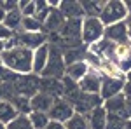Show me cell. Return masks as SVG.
Returning a JSON list of instances; mask_svg holds the SVG:
<instances>
[{
	"instance_id": "f1b7e54d",
	"label": "cell",
	"mask_w": 131,
	"mask_h": 129,
	"mask_svg": "<svg viewBox=\"0 0 131 129\" xmlns=\"http://www.w3.org/2000/svg\"><path fill=\"white\" fill-rule=\"evenodd\" d=\"M126 122H128V119H124L121 115L108 113V117H107V127L105 129H124L126 127Z\"/></svg>"
},
{
	"instance_id": "7402d4cb",
	"label": "cell",
	"mask_w": 131,
	"mask_h": 129,
	"mask_svg": "<svg viewBox=\"0 0 131 129\" xmlns=\"http://www.w3.org/2000/svg\"><path fill=\"white\" fill-rule=\"evenodd\" d=\"M21 23H23V14L19 12V9H14L10 12H5V18L2 21L4 26H7L10 31H19L21 30Z\"/></svg>"
},
{
	"instance_id": "5b68a950",
	"label": "cell",
	"mask_w": 131,
	"mask_h": 129,
	"mask_svg": "<svg viewBox=\"0 0 131 129\" xmlns=\"http://www.w3.org/2000/svg\"><path fill=\"white\" fill-rule=\"evenodd\" d=\"M39 80L40 77L37 75H18L14 80V91L16 96H25V98H33L39 92Z\"/></svg>"
},
{
	"instance_id": "83f0119b",
	"label": "cell",
	"mask_w": 131,
	"mask_h": 129,
	"mask_svg": "<svg viewBox=\"0 0 131 129\" xmlns=\"http://www.w3.org/2000/svg\"><path fill=\"white\" fill-rule=\"evenodd\" d=\"M65 126H67V129H89L88 117H84V115H81V113H75Z\"/></svg>"
},
{
	"instance_id": "1f68e13d",
	"label": "cell",
	"mask_w": 131,
	"mask_h": 129,
	"mask_svg": "<svg viewBox=\"0 0 131 129\" xmlns=\"http://www.w3.org/2000/svg\"><path fill=\"white\" fill-rule=\"evenodd\" d=\"M12 35H14V31H10L7 26L0 25V40H2V42H7V40H10V39H12Z\"/></svg>"
},
{
	"instance_id": "e0dca14e",
	"label": "cell",
	"mask_w": 131,
	"mask_h": 129,
	"mask_svg": "<svg viewBox=\"0 0 131 129\" xmlns=\"http://www.w3.org/2000/svg\"><path fill=\"white\" fill-rule=\"evenodd\" d=\"M89 65L86 63V61H79V63H73V65H68L67 66V72H65V77L67 79H70L72 82H81L86 75H88V72H89Z\"/></svg>"
},
{
	"instance_id": "ba28073f",
	"label": "cell",
	"mask_w": 131,
	"mask_h": 129,
	"mask_svg": "<svg viewBox=\"0 0 131 129\" xmlns=\"http://www.w3.org/2000/svg\"><path fill=\"white\" fill-rule=\"evenodd\" d=\"M105 39L110 40L115 45H122V44H131L129 42V35H128V26L126 21L122 23H115L110 26H105Z\"/></svg>"
},
{
	"instance_id": "8fae6325",
	"label": "cell",
	"mask_w": 131,
	"mask_h": 129,
	"mask_svg": "<svg viewBox=\"0 0 131 129\" xmlns=\"http://www.w3.org/2000/svg\"><path fill=\"white\" fill-rule=\"evenodd\" d=\"M124 84H126V80H122V79H108V77H103L101 91H100L101 99L107 101V99L121 94L122 91H124Z\"/></svg>"
},
{
	"instance_id": "603a6c76",
	"label": "cell",
	"mask_w": 131,
	"mask_h": 129,
	"mask_svg": "<svg viewBox=\"0 0 131 129\" xmlns=\"http://www.w3.org/2000/svg\"><path fill=\"white\" fill-rule=\"evenodd\" d=\"M86 52L88 49L84 47H72V49H63V60H65V65H73V63H79V61H84L86 58Z\"/></svg>"
},
{
	"instance_id": "cb8c5ba5",
	"label": "cell",
	"mask_w": 131,
	"mask_h": 129,
	"mask_svg": "<svg viewBox=\"0 0 131 129\" xmlns=\"http://www.w3.org/2000/svg\"><path fill=\"white\" fill-rule=\"evenodd\" d=\"M28 119H30L33 129H46L47 124L51 122L49 113H46V112H31L28 115Z\"/></svg>"
},
{
	"instance_id": "d6986e66",
	"label": "cell",
	"mask_w": 131,
	"mask_h": 129,
	"mask_svg": "<svg viewBox=\"0 0 131 129\" xmlns=\"http://www.w3.org/2000/svg\"><path fill=\"white\" fill-rule=\"evenodd\" d=\"M30 103H31V112H46L49 113L51 107L54 103V98H51L44 92H37L33 98H30Z\"/></svg>"
},
{
	"instance_id": "d6a6232c",
	"label": "cell",
	"mask_w": 131,
	"mask_h": 129,
	"mask_svg": "<svg viewBox=\"0 0 131 129\" xmlns=\"http://www.w3.org/2000/svg\"><path fill=\"white\" fill-rule=\"evenodd\" d=\"M46 129H67V126L63 122H58V120H51Z\"/></svg>"
},
{
	"instance_id": "f546056e",
	"label": "cell",
	"mask_w": 131,
	"mask_h": 129,
	"mask_svg": "<svg viewBox=\"0 0 131 129\" xmlns=\"http://www.w3.org/2000/svg\"><path fill=\"white\" fill-rule=\"evenodd\" d=\"M7 129H33L28 115H18L10 124H7Z\"/></svg>"
},
{
	"instance_id": "f35d334b",
	"label": "cell",
	"mask_w": 131,
	"mask_h": 129,
	"mask_svg": "<svg viewBox=\"0 0 131 129\" xmlns=\"http://www.w3.org/2000/svg\"><path fill=\"white\" fill-rule=\"evenodd\" d=\"M0 129H7V126H5V124H2V122H0Z\"/></svg>"
},
{
	"instance_id": "5bb4252c",
	"label": "cell",
	"mask_w": 131,
	"mask_h": 129,
	"mask_svg": "<svg viewBox=\"0 0 131 129\" xmlns=\"http://www.w3.org/2000/svg\"><path fill=\"white\" fill-rule=\"evenodd\" d=\"M58 9L65 16V19H84L86 18L79 0H61Z\"/></svg>"
},
{
	"instance_id": "277c9868",
	"label": "cell",
	"mask_w": 131,
	"mask_h": 129,
	"mask_svg": "<svg viewBox=\"0 0 131 129\" xmlns=\"http://www.w3.org/2000/svg\"><path fill=\"white\" fill-rule=\"evenodd\" d=\"M105 39V25L100 18H84L82 19V44L89 47Z\"/></svg>"
},
{
	"instance_id": "e575fe53",
	"label": "cell",
	"mask_w": 131,
	"mask_h": 129,
	"mask_svg": "<svg viewBox=\"0 0 131 129\" xmlns=\"http://www.w3.org/2000/svg\"><path fill=\"white\" fill-rule=\"evenodd\" d=\"M124 4H126V7H128V12L131 14V0H124Z\"/></svg>"
},
{
	"instance_id": "2e32d148",
	"label": "cell",
	"mask_w": 131,
	"mask_h": 129,
	"mask_svg": "<svg viewBox=\"0 0 131 129\" xmlns=\"http://www.w3.org/2000/svg\"><path fill=\"white\" fill-rule=\"evenodd\" d=\"M47 61H49V44L33 51V75L40 77L42 72L47 66Z\"/></svg>"
},
{
	"instance_id": "484cf974",
	"label": "cell",
	"mask_w": 131,
	"mask_h": 129,
	"mask_svg": "<svg viewBox=\"0 0 131 129\" xmlns=\"http://www.w3.org/2000/svg\"><path fill=\"white\" fill-rule=\"evenodd\" d=\"M44 26L42 23L35 16L31 18H23V23H21V30L19 31H28V33H37V31H42Z\"/></svg>"
},
{
	"instance_id": "6da1fadb",
	"label": "cell",
	"mask_w": 131,
	"mask_h": 129,
	"mask_svg": "<svg viewBox=\"0 0 131 129\" xmlns=\"http://www.w3.org/2000/svg\"><path fill=\"white\" fill-rule=\"evenodd\" d=\"M2 63L5 68L14 72L16 75H30L33 73V51L25 47H12L2 52Z\"/></svg>"
},
{
	"instance_id": "d590c367",
	"label": "cell",
	"mask_w": 131,
	"mask_h": 129,
	"mask_svg": "<svg viewBox=\"0 0 131 129\" xmlns=\"http://www.w3.org/2000/svg\"><path fill=\"white\" fill-rule=\"evenodd\" d=\"M4 51H5V42H2V40H0V56H2V52H4Z\"/></svg>"
},
{
	"instance_id": "7a4b0ae2",
	"label": "cell",
	"mask_w": 131,
	"mask_h": 129,
	"mask_svg": "<svg viewBox=\"0 0 131 129\" xmlns=\"http://www.w3.org/2000/svg\"><path fill=\"white\" fill-rule=\"evenodd\" d=\"M65 72H67V65H65V60H63V49L60 45L49 44V61H47V66L42 72L40 77L61 80L65 77Z\"/></svg>"
},
{
	"instance_id": "9c48e42d",
	"label": "cell",
	"mask_w": 131,
	"mask_h": 129,
	"mask_svg": "<svg viewBox=\"0 0 131 129\" xmlns=\"http://www.w3.org/2000/svg\"><path fill=\"white\" fill-rule=\"evenodd\" d=\"M101 82H103V77H101L100 72L89 70L88 75L79 82V89H81V92H84V94H100Z\"/></svg>"
},
{
	"instance_id": "4fadbf2b",
	"label": "cell",
	"mask_w": 131,
	"mask_h": 129,
	"mask_svg": "<svg viewBox=\"0 0 131 129\" xmlns=\"http://www.w3.org/2000/svg\"><path fill=\"white\" fill-rule=\"evenodd\" d=\"M103 108L107 110V113H114V115H121L124 119L129 120V113H128V105H126V96L124 94H117L114 98L103 101Z\"/></svg>"
},
{
	"instance_id": "44dd1931",
	"label": "cell",
	"mask_w": 131,
	"mask_h": 129,
	"mask_svg": "<svg viewBox=\"0 0 131 129\" xmlns=\"http://www.w3.org/2000/svg\"><path fill=\"white\" fill-rule=\"evenodd\" d=\"M19 113H18V110L14 108V105L7 101V99H0V122L2 124H10L12 120L16 119Z\"/></svg>"
},
{
	"instance_id": "ffe728a7",
	"label": "cell",
	"mask_w": 131,
	"mask_h": 129,
	"mask_svg": "<svg viewBox=\"0 0 131 129\" xmlns=\"http://www.w3.org/2000/svg\"><path fill=\"white\" fill-rule=\"evenodd\" d=\"M105 4H107V0H81L86 18H100Z\"/></svg>"
},
{
	"instance_id": "836d02e7",
	"label": "cell",
	"mask_w": 131,
	"mask_h": 129,
	"mask_svg": "<svg viewBox=\"0 0 131 129\" xmlns=\"http://www.w3.org/2000/svg\"><path fill=\"white\" fill-rule=\"evenodd\" d=\"M126 26H128V35H129V42H131V14L128 16V19H126Z\"/></svg>"
},
{
	"instance_id": "ac0fdd59",
	"label": "cell",
	"mask_w": 131,
	"mask_h": 129,
	"mask_svg": "<svg viewBox=\"0 0 131 129\" xmlns=\"http://www.w3.org/2000/svg\"><path fill=\"white\" fill-rule=\"evenodd\" d=\"M107 110L103 107H98L88 115V124H89V129H105L107 127Z\"/></svg>"
},
{
	"instance_id": "74e56055",
	"label": "cell",
	"mask_w": 131,
	"mask_h": 129,
	"mask_svg": "<svg viewBox=\"0 0 131 129\" xmlns=\"http://www.w3.org/2000/svg\"><path fill=\"white\" fill-rule=\"evenodd\" d=\"M124 129H131V119L126 122V127H124Z\"/></svg>"
},
{
	"instance_id": "9a60e30c",
	"label": "cell",
	"mask_w": 131,
	"mask_h": 129,
	"mask_svg": "<svg viewBox=\"0 0 131 129\" xmlns=\"http://www.w3.org/2000/svg\"><path fill=\"white\" fill-rule=\"evenodd\" d=\"M115 65L121 68V72L126 75L131 72V44H122V45H115Z\"/></svg>"
},
{
	"instance_id": "52a82bcc",
	"label": "cell",
	"mask_w": 131,
	"mask_h": 129,
	"mask_svg": "<svg viewBox=\"0 0 131 129\" xmlns=\"http://www.w3.org/2000/svg\"><path fill=\"white\" fill-rule=\"evenodd\" d=\"M98 107H103V99H101L100 94H84L82 92L79 99L73 103V110L75 113H81L84 117H88L91 112Z\"/></svg>"
},
{
	"instance_id": "30bf717a",
	"label": "cell",
	"mask_w": 131,
	"mask_h": 129,
	"mask_svg": "<svg viewBox=\"0 0 131 129\" xmlns=\"http://www.w3.org/2000/svg\"><path fill=\"white\" fill-rule=\"evenodd\" d=\"M63 80L58 79H49V77H40L39 80V92H44L51 98L58 99L63 98Z\"/></svg>"
},
{
	"instance_id": "8d00e7d4",
	"label": "cell",
	"mask_w": 131,
	"mask_h": 129,
	"mask_svg": "<svg viewBox=\"0 0 131 129\" xmlns=\"http://www.w3.org/2000/svg\"><path fill=\"white\" fill-rule=\"evenodd\" d=\"M126 80H128V82H131V72H128V73H126Z\"/></svg>"
},
{
	"instance_id": "7c38bea8",
	"label": "cell",
	"mask_w": 131,
	"mask_h": 129,
	"mask_svg": "<svg viewBox=\"0 0 131 129\" xmlns=\"http://www.w3.org/2000/svg\"><path fill=\"white\" fill-rule=\"evenodd\" d=\"M65 23H67V19H65V16L60 12V9H51L49 16H47V19L44 21V33L49 37V35H54V33H60L61 28L65 26Z\"/></svg>"
},
{
	"instance_id": "8992f818",
	"label": "cell",
	"mask_w": 131,
	"mask_h": 129,
	"mask_svg": "<svg viewBox=\"0 0 131 129\" xmlns=\"http://www.w3.org/2000/svg\"><path fill=\"white\" fill-rule=\"evenodd\" d=\"M73 115H75V110H73V105H72L70 101H67L65 98L54 99V103H52V107L49 110L51 120H58V122L67 124Z\"/></svg>"
},
{
	"instance_id": "d4e9b609",
	"label": "cell",
	"mask_w": 131,
	"mask_h": 129,
	"mask_svg": "<svg viewBox=\"0 0 131 129\" xmlns=\"http://www.w3.org/2000/svg\"><path fill=\"white\" fill-rule=\"evenodd\" d=\"M10 103L14 105V108L18 110L19 115H30V113H31L30 98H25V96H14V98L10 99Z\"/></svg>"
},
{
	"instance_id": "4316f807",
	"label": "cell",
	"mask_w": 131,
	"mask_h": 129,
	"mask_svg": "<svg viewBox=\"0 0 131 129\" xmlns=\"http://www.w3.org/2000/svg\"><path fill=\"white\" fill-rule=\"evenodd\" d=\"M35 7H37V9H35V18L44 25V21L47 19V16H49V12H51L49 4H47L46 0H37V2H35Z\"/></svg>"
},
{
	"instance_id": "ab89813d",
	"label": "cell",
	"mask_w": 131,
	"mask_h": 129,
	"mask_svg": "<svg viewBox=\"0 0 131 129\" xmlns=\"http://www.w3.org/2000/svg\"><path fill=\"white\" fill-rule=\"evenodd\" d=\"M0 68H4V63H2V58H0Z\"/></svg>"
},
{
	"instance_id": "3957f363",
	"label": "cell",
	"mask_w": 131,
	"mask_h": 129,
	"mask_svg": "<svg viewBox=\"0 0 131 129\" xmlns=\"http://www.w3.org/2000/svg\"><path fill=\"white\" fill-rule=\"evenodd\" d=\"M128 16H129V12H128L124 0H107V4H105V7L100 14V19L105 26H110L115 23L126 21Z\"/></svg>"
},
{
	"instance_id": "4dcf8cb0",
	"label": "cell",
	"mask_w": 131,
	"mask_h": 129,
	"mask_svg": "<svg viewBox=\"0 0 131 129\" xmlns=\"http://www.w3.org/2000/svg\"><path fill=\"white\" fill-rule=\"evenodd\" d=\"M18 9L23 14V18H31L35 16V0H23V2H18Z\"/></svg>"
}]
</instances>
